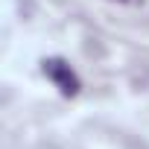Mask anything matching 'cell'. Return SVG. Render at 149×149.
Here are the masks:
<instances>
[{
	"label": "cell",
	"mask_w": 149,
	"mask_h": 149,
	"mask_svg": "<svg viewBox=\"0 0 149 149\" xmlns=\"http://www.w3.org/2000/svg\"><path fill=\"white\" fill-rule=\"evenodd\" d=\"M44 70L50 73V79H53L64 94H76L79 82H76V76H73L70 64H64V61H47V67H44Z\"/></svg>",
	"instance_id": "cell-1"
},
{
	"label": "cell",
	"mask_w": 149,
	"mask_h": 149,
	"mask_svg": "<svg viewBox=\"0 0 149 149\" xmlns=\"http://www.w3.org/2000/svg\"><path fill=\"white\" fill-rule=\"evenodd\" d=\"M120 3H129V0H120Z\"/></svg>",
	"instance_id": "cell-2"
}]
</instances>
